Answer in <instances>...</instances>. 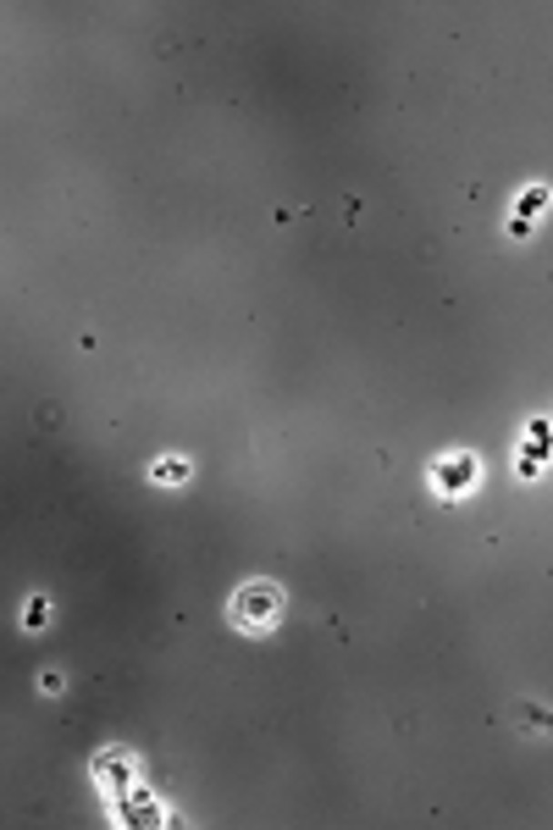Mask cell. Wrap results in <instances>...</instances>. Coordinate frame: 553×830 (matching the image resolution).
I'll list each match as a JSON object with an SVG mask.
<instances>
[{"label":"cell","mask_w":553,"mask_h":830,"mask_svg":"<svg viewBox=\"0 0 553 830\" xmlns=\"http://www.w3.org/2000/svg\"><path fill=\"white\" fill-rule=\"evenodd\" d=\"M227 620L238 632H255V637H266L276 620H283V592H276L271 582H249V587H238L233 592V603H227Z\"/></svg>","instance_id":"obj_1"},{"label":"cell","mask_w":553,"mask_h":830,"mask_svg":"<svg viewBox=\"0 0 553 830\" xmlns=\"http://www.w3.org/2000/svg\"><path fill=\"white\" fill-rule=\"evenodd\" d=\"M470 476H476L470 454H448V465L437 471V488H443V493H454V488H470Z\"/></svg>","instance_id":"obj_2"},{"label":"cell","mask_w":553,"mask_h":830,"mask_svg":"<svg viewBox=\"0 0 553 830\" xmlns=\"http://www.w3.org/2000/svg\"><path fill=\"white\" fill-rule=\"evenodd\" d=\"M150 476H156V481H183V476H188V460H177V454H172V460H161Z\"/></svg>","instance_id":"obj_3"},{"label":"cell","mask_w":553,"mask_h":830,"mask_svg":"<svg viewBox=\"0 0 553 830\" xmlns=\"http://www.w3.org/2000/svg\"><path fill=\"white\" fill-rule=\"evenodd\" d=\"M515 720H537V731H553V714H542L531 703H515Z\"/></svg>","instance_id":"obj_4"}]
</instances>
